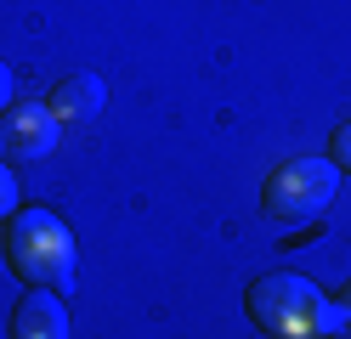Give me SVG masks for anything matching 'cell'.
I'll list each match as a JSON object with an SVG mask.
<instances>
[{
    "mask_svg": "<svg viewBox=\"0 0 351 339\" xmlns=\"http://www.w3.org/2000/svg\"><path fill=\"white\" fill-rule=\"evenodd\" d=\"M6 260L29 288H74V238L51 210H23L6 221Z\"/></svg>",
    "mask_w": 351,
    "mask_h": 339,
    "instance_id": "obj_2",
    "label": "cell"
},
{
    "mask_svg": "<svg viewBox=\"0 0 351 339\" xmlns=\"http://www.w3.org/2000/svg\"><path fill=\"white\" fill-rule=\"evenodd\" d=\"M6 108H12V68L0 62V113H6Z\"/></svg>",
    "mask_w": 351,
    "mask_h": 339,
    "instance_id": "obj_9",
    "label": "cell"
},
{
    "mask_svg": "<svg viewBox=\"0 0 351 339\" xmlns=\"http://www.w3.org/2000/svg\"><path fill=\"white\" fill-rule=\"evenodd\" d=\"M12 210H17V181H12L6 164H0V221H12Z\"/></svg>",
    "mask_w": 351,
    "mask_h": 339,
    "instance_id": "obj_7",
    "label": "cell"
},
{
    "mask_svg": "<svg viewBox=\"0 0 351 339\" xmlns=\"http://www.w3.org/2000/svg\"><path fill=\"white\" fill-rule=\"evenodd\" d=\"M62 136V119L51 113V102H12L0 113V164H29L46 158Z\"/></svg>",
    "mask_w": 351,
    "mask_h": 339,
    "instance_id": "obj_4",
    "label": "cell"
},
{
    "mask_svg": "<svg viewBox=\"0 0 351 339\" xmlns=\"http://www.w3.org/2000/svg\"><path fill=\"white\" fill-rule=\"evenodd\" d=\"M12 339H69V311L51 288H29L12 311Z\"/></svg>",
    "mask_w": 351,
    "mask_h": 339,
    "instance_id": "obj_5",
    "label": "cell"
},
{
    "mask_svg": "<svg viewBox=\"0 0 351 339\" xmlns=\"http://www.w3.org/2000/svg\"><path fill=\"white\" fill-rule=\"evenodd\" d=\"M46 102H51V113L62 125H91L102 113V102H108V90H102L97 74H69V79H57V90Z\"/></svg>",
    "mask_w": 351,
    "mask_h": 339,
    "instance_id": "obj_6",
    "label": "cell"
},
{
    "mask_svg": "<svg viewBox=\"0 0 351 339\" xmlns=\"http://www.w3.org/2000/svg\"><path fill=\"white\" fill-rule=\"evenodd\" d=\"M340 192V164L335 158H289V164H278L267 175V187H261V210H267V221H312L323 215L328 203H335Z\"/></svg>",
    "mask_w": 351,
    "mask_h": 339,
    "instance_id": "obj_3",
    "label": "cell"
},
{
    "mask_svg": "<svg viewBox=\"0 0 351 339\" xmlns=\"http://www.w3.org/2000/svg\"><path fill=\"white\" fill-rule=\"evenodd\" d=\"M335 164H340V170H351V125H340V130H335Z\"/></svg>",
    "mask_w": 351,
    "mask_h": 339,
    "instance_id": "obj_8",
    "label": "cell"
},
{
    "mask_svg": "<svg viewBox=\"0 0 351 339\" xmlns=\"http://www.w3.org/2000/svg\"><path fill=\"white\" fill-rule=\"evenodd\" d=\"M340 311H346V323H351V283H346V294H340Z\"/></svg>",
    "mask_w": 351,
    "mask_h": 339,
    "instance_id": "obj_10",
    "label": "cell"
},
{
    "mask_svg": "<svg viewBox=\"0 0 351 339\" xmlns=\"http://www.w3.org/2000/svg\"><path fill=\"white\" fill-rule=\"evenodd\" d=\"M250 323L272 339H328L346 328V311L328 300L317 283L295 277V271H267L250 283Z\"/></svg>",
    "mask_w": 351,
    "mask_h": 339,
    "instance_id": "obj_1",
    "label": "cell"
}]
</instances>
